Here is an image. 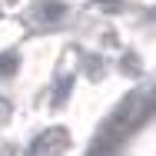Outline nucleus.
Listing matches in <instances>:
<instances>
[{"label": "nucleus", "mask_w": 156, "mask_h": 156, "mask_svg": "<svg viewBox=\"0 0 156 156\" xmlns=\"http://www.w3.org/2000/svg\"><path fill=\"white\" fill-rule=\"evenodd\" d=\"M66 129H47L37 143L30 146V156H53V153H60V150H66Z\"/></svg>", "instance_id": "obj_1"}, {"label": "nucleus", "mask_w": 156, "mask_h": 156, "mask_svg": "<svg viewBox=\"0 0 156 156\" xmlns=\"http://www.w3.org/2000/svg\"><path fill=\"white\" fill-rule=\"evenodd\" d=\"M63 13H66V7H63L60 0H40V3L33 7V20H40V23H50V20H60Z\"/></svg>", "instance_id": "obj_2"}, {"label": "nucleus", "mask_w": 156, "mask_h": 156, "mask_svg": "<svg viewBox=\"0 0 156 156\" xmlns=\"http://www.w3.org/2000/svg\"><path fill=\"white\" fill-rule=\"evenodd\" d=\"M13 70H17V57H13V53L0 57V73H13Z\"/></svg>", "instance_id": "obj_3"}, {"label": "nucleus", "mask_w": 156, "mask_h": 156, "mask_svg": "<svg viewBox=\"0 0 156 156\" xmlns=\"http://www.w3.org/2000/svg\"><path fill=\"white\" fill-rule=\"evenodd\" d=\"M7 113H10V103H7V100H0V116H7Z\"/></svg>", "instance_id": "obj_4"}]
</instances>
